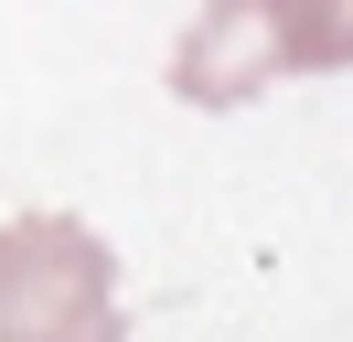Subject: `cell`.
Instances as JSON below:
<instances>
[{
  "mask_svg": "<svg viewBox=\"0 0 353 342\" xmlns=\"http://www.w3.org/2000/svg\"><path fill=\"white\" fill-rule=\"evenodd\" d=\"M0 342H118V256L75 214L0 225Z\"/></svg>",
  "mask_w": 353,
  "mask_h": 342,
  "instance_id": "obj_1",
  "label": "cell"
},
{
  "mask_svg": "<svg viewBox=\"0 0 353 342\" xmlns=\"http://www.w3.org/2000/svg\"><path fill=\"white\" fill-rule=\"evenodd\" d=\"M257 86H279V54H268L257 0H203L193 32L172 43V97L182 107H246Z\"/></svg>",
  "mask_w": 353,
  "mask_h": 342,
  "instance_id": "obj_2",
  "label": "cell"
},
{
  "mask_svg": "<svg viewBox=\"0 0 353 342\" xmlns=\"http://www.w3.org/2000/svg\"><path fill=\"white\" fill-rule=\"evenodd\" d=\"M279 75H343L353 64V0H257Z\"/></svg>",
  "mask_w": 353,
  "mask_h": 342,
  "instance_id": "obj_3",
  "label": "cell"
}]
</instances>
